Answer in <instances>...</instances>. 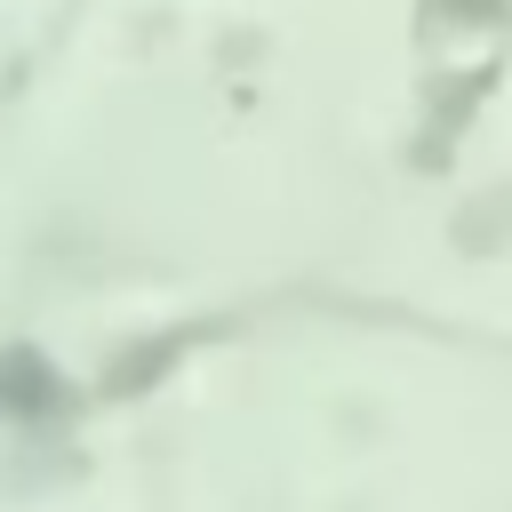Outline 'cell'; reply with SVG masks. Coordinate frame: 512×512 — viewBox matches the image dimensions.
I'll return each mask as SVG.
<instances>
[{"mask_svg":"<svg viewBox=\"0 0 512 512\" xmlns=\"http://www.w3.org/2000/svg\"><path fill=\"white\" fill-rule=\"evenodd\" d=\"M64 408V376L32 352V344H0V416H56Z\"/></svg>","mask_w":512,"mask_h":512,"instance_id":"cell-1","label":"cell"},{"mask_svg":"<svg viewBox=\"0 0 512 512\" xmlns=\"http://www.w3.org/2000/svg\"><path fill=\"white\" fill-rule=\"evenodd\" d=\"M504 0H432V16H496Z\"/></svg>","mask_w":512,"mask_h":512,"instance_id":"cell-3","label":"cell"},{"mask_svg":"<svg viewBox=\"0 0 512 512\" xmlns=\"http://www.w3.org/2000/svg\"><path fill=\"white\" fill-rule=\"evenodd\" d=\"M168 360H176V344H136V352L112 368V392H144V376H160Z\"/></svg>","mask_w":512,"mask_h":512,"instance_id":"cell-2","label":"cell"}]
</instances>
